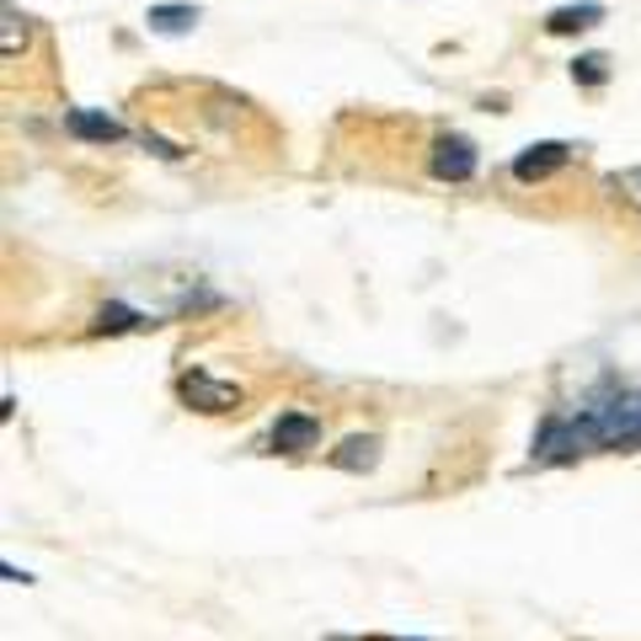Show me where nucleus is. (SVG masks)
Masks as SVG:
<instances>
[{
    "label": "nucleus",
    "mask_w": 641,
    "mask_h": 641,
    "mask_svg": "<svg viewBox=\"0 0 641 641\" xmlns=\"http://www.w3.org/2000/svg\"><path fill=\"white\" fill-rule=\"evenodd\" d=\"M577 423H583L588 443H641V396L626 391L604 406H588Z\"/></svg>",
    "instance_id": "obj_1"
},
{
    "label": "nucleus",
    "mask_w": 641,
    "mask_h": 641,
    "mask_svg": "<svg viewBox=\"0 0 641 641\" xmlns=\"http://www.w3.org/2000/svg\"><path fill=\"white\" fill-rule=\"evenodd\" d=\"M177 391H182V401H188L193 412H236L240 401H246V391H240L236 380H214L209 369H188V374L177 380Z\"/></svg>",
    "instance_id": "obj_2"
},
{
    "label": "nucleus",
    "mask_w": 641,
    "mask_h": 641,
    "mask_svg": "<svg viewBox=\"0 0 641 641\" xmlns=\"http://www.w3.org/2000/svg\"><path fill=\"white\" fill-rule=\"evenodd\" d=\"M428 166H434L439 182H471V177H476V145H471L465 134H439Z\"/></svg>",
    "instance_id": "obj_3"
},
{
    "label": "nucleus",
    "mask_w": 641,
    "mask_h": 641,
    "mask_svg": "<svg viewBox=\"0 0 641 641\" xmlns=\"http://www.w3.org/2000/svg\"><path fill=\"white\" fill-rule=\"evenodd\" d=\"M572 160V145H561V139H546V145H529L514 156V177L519 182H546L551 171H561Z\"/></svg>",
    "instance_id": "obj_4"
},
{
    "label": "nucleus",
    "mask_w": 641,
    "mask_h": 641,
    "mask_svg": "<svg viewBox=\"0 0 641 641\" xmlns=\"http://www.w3.org/2000/svg\"><path fill=\"white\" fill-rule=\"evenodd\" d=\"M316 439H320V423L311 412H283L279 423H273V449H283V454L316 449Z\"/></svg>",
    "instance_id": "obj_5"
},
{
    "label": "nucleus",
    "mask_w": 641,
    "mask_h": 641,
    "mask_svg": "<svg viewBox=\"0 0 641 641\" xmlns=\"http://www.w3.org/2000/svg\"><path fill=\"white\" fill-rule=\"evenodd\" d=\"M65 128H70L76 139H86V145H113V139H123V123L108 119V113H91V108H70V113H65Z\"/></svg>",
    "instance_id": "obj_6"
},
{
    "label": "nucleus",
    "mask_w": 641,
    "mask_h": 641,
    "mask_svg": "<svg viewBox=\"0 0 641 641\" xmlns=\"http://www.w3.org/2000/svg\"><path fill=\"white\" fill-rule=\"evenodd\" d=\"M599 22H604V5L599 0H583V5H556L546 16V33L566 38V33H583V27H599Z\"/></svg>",
    "instance_id": "obj_7"
},
{
    "label": "nucleus",
    "mask_w": 641,
    "mask_h": 641,
    "mask_svg": "<svg viewBox=\"0 0 641 641\" xmlns=\"http://www.w3.org/2000/svg\"><path fill=\"white\" fill-rule=\"evenodd\" d=\"M374 460H380V439L374 434H353V439H342L331 449L337 471H374Z\"/></svg>",
    "instance_id": "obj_8"
},
{
    "label": "nucleus",
    "mask_w": 641,
    "mask_h": 641,
    "mask_svg": "<svg viewBox=\"0 0 641 641\" xmlns=\"http://www.w3.org/2000/svg\"><path fill=\"white\" fill-rule=\"evenodd\" d=\"M150 33L160 38H182V33H193L199 27V5H150Z\"/></svg>",
    "instance_id": "obj_9"
},
{
    "label": "nucleus",
    "mask_w": 641,
    "mask_h": 641,
    "mask_svg": "<svg viewBox=\"0 0 641 641\" xmlns=\"http://www.w3.org/2000/svg\"><path fill=\"white\" fill-rule=\"evenodd\" d=\"M0 22H5V27H0V54H5V59H16V54L27 48V16H16V5H5V11H0Z\"/></svg>",
    "instance_id": "obj_10"
},
{
    "label": "nucleus",
    "mask_w": 641,
    "mask_h": 641,
    "mask_svg": "<svg viewBox=\"0 0 641 641\" xmlns=\"http://www.w3.org/2000/svg\"><path fill=\"white\" fill-rule=\"evenodd\" d=\"M572 76L583 80V86H604V80H609V59H604V54H583V59L572 65Z\"/></svg>",
    "instance_id": "obj_11"
},
{
    "label": "nucleus",
    "mask_w": 641,
    "mask_h": 641,
    "mask_svg": "<svg viewBox=\"0 0 641 641\" xmlns=\"http://www.w3.org/2000/svg\"><path fill=\"white\" fill-rule=\"evenodd\" d=\"M139 316L128 311V305H102V316H97V331H134Z\"/></svg>",
    "instance_id": "obj_12"
},
{
    "label": "nucleus",
    "mask_w": 641,
    "mask_h": 641,
    "mask_svg": "<svg viewBox=\"0 0 641 641\" xmlns=\"http://www.w3.org/2000/svg\"><path fill=\"white\" fill-rule=\"evenodd\" d=\"M359 641H412V637H359Z\"/></svg>",
    "instance_id": "obj_13"
}]
</instances>
